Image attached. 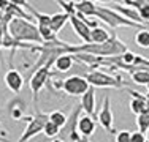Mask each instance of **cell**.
Returning <instances> with one entry per match:
<instances>
[{
  "label": "cell",
  "instance_id": "6da1fadb",
  "mask_svg": "<svg viewBox=\"0 0 149 142\" xmlns=\"http://www.w3.org/2000/svg\"><path fill=\"white\" fill-rule=\"evenodd\" d=\"M127 44L122 40H119L116 32H111V38L109 41L103 44H81V46H73V54L83 52V54H91L95 57H102V59H111V57L122 55L127 52Z\"/></svg>",
  "mask_w": 149,
  "mask_h": 142
},
{
  "label": "cell",
  "instance_id": "d4e9b609",
  "mask_svg": "<svg viewBox=\"0 0 149 142\" xmlns=\"http://www.w3.org/2000/svg\"><path fill=\"white\" fill-rule=\"evenodd\" d=\"M43 133H45L46 137H56V136L60 133V128L56 126L54 123L48 122V123H46V126H45V131H43Z\"/></svg>",
  "mask_w": 149,
  "mask_h": 142
},
{
  "label": "cell",
  "instance_id": "2e32d148",
  "mask_svg": "<svg viewBox=\"0 0 149 142\" xmlns=\"http://www.w3.org/2000/svg\"><path fill=\"white\" fill-rule=\"evenodd\" d=\"M111 33L103 27H97L91 30V44H103V43L109 41Z\"/></svg>",
  "mask_w": 149,
  "mask_h": 142
},
{
  "label": "cell",
  "instance_id": "8d00e7d4",
  "mask_svg": "<svg viewBox=\"0 0 149 142\" xmlns=\"http://www.w3.org/2000/svg\"><path fill=\"white\" fill-rule=\"evenodd\" d=\"M148 92H149V84H148Z\"/></svg>",
  "mask_w": 149,
  "mask_h": 142
},
{
  "label": "cell",
  "instance_id": "1f68e13d",
  "mask_svg": "<svg viewBox=\"0 0 149 142\" xmlns=\"http://www.w3.org/2000/svg\"><path fill=\"white\" fill-rule=\"evenodd\" d=\"M8 6H10L8 0H0V13H2V14L6 11V8H8Z\"/></svg>",
  "mask_w": 149,
  "mask_h": 142
},
{
  "label": "cell",
  "instance_id": "e575fe53",
  "mask_svg": "<svg viewBox=\"0 0 149 142\" xmlns=\"http://www.w3.org/2000/svg\"><path fill=\"white\" fill-rule=\"evenodd\" d=\"M52 142H65V141H63V139H60V137H57V139H54Z\"/></svg>",
  "mask_w": 149,
  "mask_h": 142
},
{
  "label": "cell",
  "instance_id": "3957f363",
  "mask_svg": "<svg viewBox=\"0 0 149 142\" xmlns=\"http://www.w3.org/2000/svg\"><path fill=\"white\" fill-rule=\"evenodd\" d=\"M95 17L100 19L102 22H105L106 26H109L113 30H116V28H119V27H129V28H136V30H149L148 26L135 24V22H132V21L125 19L124 16H120L116 10L106 8V6H98Z\"/></svg>",
  "mask_w": 149,
  "mask_h": 142
},
{
  "label": "cell",
  "instance_id": "8992f818",
  "mask_svg": "<svg viewBox=\"0 0 149 142\" xmlns=\"http://www.w3.org/2000/svg\"><path fill=\"white\" fill-rule=\"evenodd\" d=\"M52 66H54V62L46 63L45 66H41V68L38 70L37 73H35L33 76L30 77V90H32V93H33L35 108H38V106H37L38 93H40V92H41V88H43L45 85L49 82V77L52 76V74H51V68H52Z\"/></svg>",
  "mask_w": 149,
  "mask_h": 142
},
{
  "label": "cell",
  "instance_id": "ba28073f",
  "mask_svg": "<svg viewBox=\"0 0 149 142\" xmlns=\"http://www.w3.org/2000/svg\"><path fill=\"white\" fill-rule=\"evenodd\" d=\"M97 120L103 130L106 131L108 134H116V130H114V114H113V109H111V99L106 95L103 98V103H102V109L98 111L97 114Z\"/></svg>",
  "mask_w": 149,
  "mask_h": 142
},
{
  "label": "cell",
  "instance_id": "e0dca14e",
  "mask_svg": "<svg viewBox=\"0 0 149 142\" xmlns=\"http://www.w3.org/2000/svg\"><path fill=\"white\" fill-rule=\"evenodd\" d=\"M73 63H74L73 54H63L56 59L54 68H56V71H60V73H67L68 70H72Z\"/></svg>",
  "mask_w": 149,
  "mask_h": 142
},
{
  "label": "cell",
  "instance_id": "5bb4252c",
  "mask_svg": "<svg viewBox=\"0 0 149 142\" xmlns=\"http://www.w3.org/2000/svg\"><path fill=\"white\" fill-rule=\"evenodd\" d=\"M74 8H76V14H81L84 17H95L98 5L91 0H79L74 3Z\"/></svg>",
  "mask_w": 149,
  "mask_h": 142
},
{
  "label": "cell",
  "instance_id": "d6986e66",
  "mask_svg": "<svg viewBox=\"0 0 149 142\" xmlns=\"http://www.w3.org/2000/svg\"><path fill=\"white\" fill-rule=\"evenodd\" d=\"M48 115H49V122L54 123L56 126H59L60 130L65 128L67 122H68V117H67L62 111H52L51 114H48Z\"/></svg>",
  "mask_w": 149,
  "mask_h": 142
},
{
  "label": "cell",
  "instance_id": "603a6c76",
  "mask_svg": "<svg viewBox=\"0 0 149 142\" xmlns=\"http://www.w3.org/2000/svg\"><path fill=\"white\" fill-rule=\"evenodd\" d=\"M135 43L140 48H149V30H138L135 35Z\"/></svg>",
  "mask_w": 149,
  "mask_h": 142
},
{
  "label": "cell",
  "instance_id": "f1b7e54d",
  "mask_svg": "<svg viewBox=\"0 0 149 142\" xmlns=\"http://www.w3.org/2000/svg\"><path fill=\"white\" fill-rule=\"evenodd\" d=\"M130 142H146V134L140 133V131H135V133H132Z\"/></svg>",
  "mask_w": 149,
  "mask_h": 142
},
{
  "label": "cell",
  "instance_id": "836d02e7",
  "mask_svg": "<svg viewBox=\"0 0 149 142\" xmlns=\"http://www.w3.org/2000/svg\"><path fill=\"white\" fill-rule=\"evenodd\" d=\"M146 104H148V108H149V92L146 93Z\"/></svg>",
  "mask_w": 149,
  "mask_h": 142
},
{
  "label": "cell",
  "instance_id": "8fae6325",
  "mask_svg": "<svg viewBox=\"0 0 149 142\" xmlns=\"http://www.w3.org/2000/svg\"><path fill=\"white\" fill-rule=\"evenodd\" d=\"M70 24H72L74 33L84 41V44H91V28L87 27L76 14H74V16H70Z\"/></svg>",
  "mask_w": 149,
  "mask_h": 142
},
{
  "label": "cell",
  "instance_id": "9c48e42d",
  "mask_svg": "<svg viewBox=\"0 0 149 142\" xmlns=\"http://www.w3.org/2000/svg\"><path fill=\"white\" fill-rule=\"evenodd\" d=\"M5 85L13 92V93H16V95L21 93V90H22V85H24V77H22V74H21L17 70H15V68L8 70V71L5 73Z\"/></svg>",
  "mask_w": 149,
  "mask_h": 142
},
{
  "label": "cell",
  "instance_id": "d590c367",
  "mask_svg": "<svg viewBox=\"0 0 149 142\" xmlns=\"http://www.w3.org/2000/svg\"><path fill=\"white\" fill-rule=\"evenodd\" d=\"M146 141H148V142H149V130H148V131H146Z\"/></svg>",
  "mask_w": 149,
  "mask_h": 142
},
{
  "label": "cell",
  "instance_id": "9a60e30c",
  "mask_svg": "<svg viewBox=\"0 0 149 142\" xmlns=\"http://www.w3.org/2000/svg\"><path fill=\"white\" fill-rule=\"evenodd\" d=\"M70 22V16L65 13H56L51 14V30L54 32L56 35L62 32V28L65 27V24Z\"/></svg>",
  "mask_w": 149,
  "mask_h": 142
},
{
  "label": "cell",
  "instance_id": "f546056e",
  "mask_svg": "<svg viewBox=\"0 0 149 142\" xmlns=\"http://www.w3.org/2000/svg\"><path fill=\"white\" fill-rule=\"evenodd\" d=\"M125 92H127V93H129L132 98H146V95L140 93V92H135V90H132V88H125Z\"/></svg>",
  "mask_w": 149,
  "mask_h": 142
},
{
  "label": "cell",
  "instance_id": "ffe728a7",
  "mask_svg": "<svg viewBox=\"0 0 149 142\" xmlns=\"http://www.w3.org/2000/svg\"><path fill=\"white\" fill-rule=\"evenodd\" d=\"M132 81L138 85H148L149 84V70L148 68H141L138 71H133L132 74Z\"/></svg>",
  "mask_w": 149,
  "mask_h": 142
},
{
  "label": "cell",
  "instance_id": "7c38bea8",
  "mask_svg": "<svg viewBox=\"0 0 149 142\" xmlns=\"http://www.w3.org/2000/svg\"><path fill=\"white\" fill-rule=\"evenodd\" d=\"M113 10H116V11H118L120 16H124L125 19L132 21V22H135V24H140V26H148V24L144 22L143 19H141L140 11H138V10L129 8V6H119V3H118V2L113 3ZM148 27H149V26H148Z\"/></svg>",
  "mask_w": 149,
  "mask_h": 142
},
{
  "label": "cell",
  "instance_id": "7402d4cb",
  "mask_svg": "<svg viewBox=\"0 0 149 142\" xmlns=\"http://www.w3.org/2000/svg\"><path fill=\"white\" fill-rule=\"evenodd\" d=\"M136 125H138V131H140V133L146 134V131L149 130V108L143 114H140V115H138Z\"/></svg>",
  "mask_w": 149,
  "mask_h": 142
},
{
  "label": "cell",
  "instance_id": "44dd1931",
  "mask_svg": "<svg viewBox=\"0 0 149 142\" xmlns=\"http://www.w3.org/2000/svg\"><path fill=\"white\" fill-rule=\"evenodd\" d=\"M129 106H130V111H132L136 117L140 115V114H143L148 109L146 98H132V101H130Z\"/></svg>",
  "mask_w": 149,
  "mask_h": 142
},
{
  "label": "cell",
  "instance_id": "4fadbf2b",
  "mask_svg": "<svg viewBox=\"0 0 149 142\" xmlns=\"http://www.w3.org/2000/svg\"><path fill=\"white\" fill-rule=\"evenodd\" d=\"M78 131H79V134L83 137H86V139H89V137L94 134L95 131V120L92 119L89 115H79V119H78Z\"/></svg>",
  "mask_w": 149,
  "mask_h": 142
},
{
  "label": "cell",
  "instance_id": "74e56055",
  "mask_svg": "<svg viewBox=\"0 0 149 142\" xmlns=\"http://www.w3.org/2000/svg\"><path fill=\"white\" fill-rule=\"evenodd\" d=\"M146 142H148V141H146Z\"/></svg>",
  "mask_w": 149,
  "mask_h": 142
},
{
  "label": "cell",
  "instance_id": "52a82bcc",
  "mask_svg": "<svg viewBox=\"0 0 149 142\" xmlns=\"http://www.w3.org/2000/svg\"><path fill=\"white\" fill-rule=\"evenodd\" d=\"M89 88H91L89 82H87L86 77H83V76L67 77L62 82V90L65 92L68 97H83Z\"/></svg>",
  "mask_w": 149,
  "mask_h": 142
},
{
  "label": "cell",
  "instance_id": "7a4b0ae2",
  "mask_svg": "<svg viewBox=\"0 0 149 142\" xmlns=\"http://www.w3.org/2000/svg\"><path fill=\"white\" fill-rule=\"evenodd\" d=\"M8 33L15 38L16 41L19 43H35V44H43V40H41V35L38 32V27L35 26L33 22L26 19H19V17H15L11 22L8 24Z\"/></svg>",
  "mask_w": 149,
  "mask_h": 142
},
{
  "label": "cell",
  "instance_id": "5b68a950",
  "mask_svg": "<svg viewBox=\"0 0 149 142\" xmlns=\"http://www.w3.org/2000/svg\"><path fill=\"white\" fill-rule=\"evenodd\" d=\"M48 122H49V115H48V114H43L40 109L37 108L35 115H32L30 122L27 123V128L24 130L22 136L17 139V142H29L32 137H35L37 134L43 133L45 126H46V123H48Z\"/></svg>",
  "mask_w": 149,
  "mask_h": 142
},
{
  "label": "cell",
  "instance_id": "4dcf8cb0",
  "mask_svg": "<svg viewBox=\"0 0 149 142\" xmlns=\"http://www.w3.org/2000/svg\"><path fill=\"white\" fill-rule=\"evenodd\" d=\"M6 27L5 24H3V21H0V48H2V43H3V37H5V33H6Z\"/></svg>",
  "mask_w": 149,
  "mask_h": 142
},
{
  "label": "cell",
  "instance_id": "484cf974",
  "mask_svg": "<svg viewBox=\"0 0 149 142\" xmlns=\"http://www.w3.org/2000/svg\"><path fill=\"white\" fill-rule=\"evenodd\" d=\"M130 139H132V131L122 130L116 133V142H130Z\"/></svg>",
  "mask_w": 149,
  "mask_h": 142
},
{
  "label": "cell",
  "instance_id": "ac0fdd59",
  "mask_svg": "<svg viewBox=\"0 0 149 142\" xmlns=\"http://www.w3.org/2000/svg\"><path fill=\"white\" fill-rule=\"evenodd\" d=\"M24 112H26V104H24V101L15 99L13 103H10V117H11L13 120L22 122V119L26 117Z\"/></svg>",
  "mask_w": 149,
  "mask_h": 142
},
{
  "label": "cell",
  "instance_id": "30bf717a",
  "mask_svg": "<svg viewBox=\"0 0 149 142\" xmlns=\"http://www.w3.org/2000/svg\"><path fill=\"white\" fill-rule=\"evenodd\" d=\"M81 108L86 115L97 120V109H95V88L91 87L86 93L81 97Z\"/></svg>",
  "mask_w": 149,
  "mask_h": 142
},
{
  "label": "cell",
  "instance_id": "cb8c5ba5",
  "mask_svg": "<svg viewBox=\"0 0 149 142\" xmlns=\"http://www.w3.org/2000/svg\"><path fill=\"white\" fill-rule=\"evenodd\" d=\"M74 3L76 2H65V0H59L57 5L63 8V13L68 14V16H74L76 14V8H74Z\"/></svg>",
  "mask_w": 149,
  "mask_h": 142
},
{
  "label": "cell",
  "instance_id": "d6a6232c",
  "mask_svg": "<svg viewBox=\"0 0 149 142\" xmlns=\"http://www.w3.org/2000/svg\"><path fill=\"white\" fill-rule=\"evenodd\" d=\"M0 134H2V137H6V136H8V131H5V130H3L2 122H0Z\"/></svg>",
  "mask_w": 149,
  "mask_h": 142
},
{
  "label": "cell",
  "instance_id": "83f0119b",
  "mask_svg": "<svg viewBox=\"0 0 149 142\" xmlns=\"http://www.w3.org/2000/svg\"><path fill=\"white\" fill-rule=\"evenodd\" d=\"M124 5H129V8L133 10H140L144 5V2L143 0H124Z\"/></svg>",
  "mask_w": 149,
  "mask_h": 142
},
{
  "label": "cell",
  "instance_id": "277c9868",
  "mask_svg": "<svg viewBox=\"0 0 149 142\" xmlns=\"http://www.w3.org/2000/svg\"><path fill=\"white\" fill-rule=\"evenodd\" d=\"M86 81L89 82L91 87H98V88H122L124 81L120 76H111L106 74L105 71L92 70L86 74Z\"/></svg>",
  "mask_w": 149,
  "mask_h": 142
},
{
  "label": "cell",
  "instance_id": "4316f807",
  "mask_svg": "<svg viewBox=\"0 0 149 142\" xmlns=\"http://www.w3.org/2000/svg\"><path fill=\"white\" fill-rule=\"evenodd\" d=\"M140 16H141V19L144 21L146 24H149V2H144V5L141 6L140 10Z\"/></svg>",
  "mask_w": 149,
  "mask_h": 142
}]
</instances>
